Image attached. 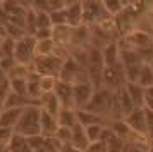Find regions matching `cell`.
<instances>
[{
	"mask_svg": "<svg viewBox=\"0 0 153 152\" xmlns=\"http://www.w3.org/2000/svg\"><path fill=\"white\" fill-rule=\"evenodd\" d=\"M40 116L42 109L38 105H29L22 111V116L16 126V135H21L24 138L42 137V126H40Z\"/></svg>",
	"mask_w": 153,
	"mask_h": 152,
	"instance_id": "obj_1",
	"label": "cell"
},
{
	"mask_svg": "<svg viewBox=\"0 0 153 152\" xmlns=\"http://www.w3.org/2000/svg\"><path fill=\"white\" fill-rule=\"evenodd\" d=\"M62 48L57 50V54L47 55V57H35V61L31 64V68L35 73H38L40 76H57L60 74V69L64 66V61L69 57V55L60 54Z\"/></svg>",
	"mask_w": 153,
	"mask_h": 152,
	"instance_id": "obj_2",
	"label": "cell"
},
{
	"mask_svg": "<svg viewBox=\"0 0 153 152\" xmlns=\"http://www.w3.org/2000/svg\"><path fill=\"white\" fill-rule=\"evenodd\" d=\"M112 104H114V92L100 87V88L95 90L90 104L84 109L93 112V114H97L100 117H103L105 121H107V117H112Z\"/></svg>",
	"mask_w": 153,
	"mask_h": 152,
	"instance_id": "obj_3",
	"label": "cell"
},
{
	"mask_svg": "<svg viewBox=\"0 0 153 152\" xmlns=\"http://www.w3.org/2000/svg\"><path fill=\"white\" fill-rule=\"evenodd\" d=\"M35 48L36 40L33 35H26L24 38L16 41V50H14V59L17 64L22 66H31L35 61Z\"/></svg>",
	"mask_w": 153,
	"mask_h": 152,
	"instance_id": "obj_4",
	"label": "cell"
},
{
	"mask_svg": "<svg viewBox=\"0 0 153 152\" xmlns=\"http://www.w3.org/2000/svg\"><path fill=\"white\" fill-rule=\"evenodd\" d=\"M102 87L110 92H117V90L126 87V74L122 64L119 66H112V68H105L103 74H102Z\"/></svg>",
	"mask_w": 153,
	"mask_h": 152,
	"instance_id": "obj_5",
	"label": "cell"
},
{
	"mask_svg": "<svg viewBox=\"0 0 153 152\" xmlns=\"http://www.w3.org/2000/svg\"><path fill=\"white\" fill-rule=\"evenodd\" d=\"M97 87L90 80H83L72 85V97H74V109H84L90 104L91 97L95 93Z\"/></svg>",
	"mask_w": 153,
	"mask_h": 152,
	"instance_id": "obj_6",
	"label": "cell"
},
{
	"mask_svg": "<svg viewBox=\"0 0 153 152\" xmlns=\"http://www.w3.org/2000/svg\"><path fill=\"white\" fill-rule=\"evenodd\" d=\"M124 121L129 124V128L132 130L134 135L148 137V124H146V119H145V107H136L134 111H131L124 117Z\"/></svg>",
	"mask_w": 153,
	"mask_h": 152,
	"instance_id": "obj_7",
	"label": "cell"
},
{
	"mask_svg": "<svg viewBox=\"0 0 153 152\" xmlns=\"http://www.w3.org/2000/svg\"><path fill=\"white\" fill-rule=\"evenodd\" d=\"M52 40L55 41L59 48L72 47V28L69 24H60V26L52 28Z\"/></svg>",
	"mask_w": 153,
	"mask_h": 152,
	"instance_id": "obj_8",
	"label": "cell"
},
{
	"mask_svg": "<svg viewBox=\"0 0 153 152\" xmlns=\"http://www.w3.org/2000/svg\"><path fill=\"white\" fill-rule=\"evenodd\" d=\"M59 99V102L62 105V109H74V97H72V83L60 81L57 83L55 92H53ZM76 111V109H74Z\"/></svg>",
	"mask_w": 153,
	"mask_h": 152,
	"instance_id": "obj_9",
	"label": "cell"
},
{
	"mask_svg": "<svg viewBox=\"0 0 153 152\" xmlns=\"http://www.w3.org/2000/svg\"><path fill=\"white\" fill-rule=\"evenodd\" d=\"M83 2H67V5H65L67 24L71 28L83 26Z\"/></svg>",
	"mask_w": 153,
	"mask_h": 152,
	"instance_id": "obj_10",
	"label": "cell"
},
{
	"mask_svg": "<svg viewBox=\"0 0 153 152\" xmlns=\"http://www.w3.org/2000/svg\"><path fill=\"white\" fill-rule=\"evenodd\" d=\"M102 55H103L105 68L119 66L120 64V47H119V41H108V43H105V47L102 48Z\"/></svg>",
	"mask_w": 153,
	"mask_h": 152,
	"instance_id": "obj_11",
	"label": "cell"
},
{
	"mask_svg": "<svg viewBox=\"0 0 153 152\" xmlns=\"http://www.w3.org/2000/svg\"><path fill=\"white\" fill-rule=\"evenodd\" d=\"M22 111L24 109H19V107H10V109H4L0 111V126L2 128H14L17 126L19 119L22 116Z\"/></svg>",
	"mask_w": 153,
	"mask_h": 152,
	"instance_id": "obj_12",
	"label": "cell"
},
{
	"mask_svg": "<svg viewBox=\"0 0 153 152\" xmlns=\"http://www.w3.org/2000/svg\"><path fill=\"white\" fill-rule=\"evenodd\" d=\"M40 126H42V137L50 138L53 137L59 130V121H57V116H52L48 112L42 111V116H40Z\"/></svg>",
	"mask_w": 153,
	"mask_h": 152,
	"instance_id": "obj_13",
	"label": "cell"
},
{
	"mask_svg": "<svg viewBox=\"0 0 153 152\" xmlns=\"http://www.w3.org/2000/svg\"><path fill=\"white\" fill-rule=\"evenodd\" d=\"M38 107L45 112H48L52 116H59V112L62 111V105L59 102L55 93H47V95H42L40 102H38Z\"/></svg>",
	"mask_w": 153,
	"mask_h": 152,
	"instance_id": "obj_14",
	"label": "cell"
},
{
	"mask_svg": "<svg viewBox=\"0 0 153 152\" xmlns=\"http://www.w3.org/2000/svg\"><path fill=\"white\" fill-rule=\"evenodd\" d=\"M126 92L129 93L134 107H145L146 102V90L139 87L138 83H126Z\"/></svg>",
	"mask_w": 153,
	"mask_h": 152,
	"instance_id": "obj_15",
	"label": "cell"
},
{
	"mask_svg": "<svg viewBox=\"0 0 153 152\" xmlns=\"http://www.w3.org/2000/svg\"><path fill=\"white\" fill-rule=\"evenodd\" d=\"M108 128L112 130V133L115 137L122 138L124 142H127V140H131V137H134L132 130L129 128V124L126 123L124 119H112L110 124H108Z\"/></svg>",
	"mask_w": 153,
	"mask_h": 152,
	"instance_id": "obj_16",
	"label": "cell"
},
{
	"mask_svg": "<svg viewBox=\"0 0 153 152\" xmlns=\"http://www.w3.org/2000/svg\"><path fill=\"white\" fill-rule=\"evenodd\" d=\"M76 116H77V123L81 124L83 128H88V126H93V124H105L107 123L103 117L97 116V114H93V112H90V111H86V109H77Z\"/></svg>",
	"mask_w": 153,
	"mask_h": 152,
	"instance_id": "obj_17",
	"label": "cell"
},
{
	"mask_svg": "<svg viewBox=\"0 0 153 152\" xmlns=\"http://www.w3.org/2000/svg\"><path fill=\"white\" fill-rule=\"evenodd\" d=\"M59 47L55 45V41L48 38V40H38L35 48V57H47V55L57 54Z\"/></svg>",
	"mask_w": 153,
	"mask_h": 152,
	"instance_id": "obj_18",
	"label": "cell"
},
{
	"mask_svg": "<svg viewBox=\"0 0 153 152\" xmlns=\"http://www.w3.org/2000/svg\"><path fill=\"white\" fill-rule=\"evenodd\" d=\"M71 144L74 145L76 149L83 150V152L88 149L90 140H88V137H86V131H84V128L81 126V124H77L76 128L72 130V140H71Z\"/></svg>",
	"mask_w": 153,
	"mask_h": 152,
	"instance_id": "obj_19",
	"label": "cell"
},
{
	"mask_svg": "<svg viewBox=\"0 0 153 152\" xmlns=\"http://www.w3.org/2000/svg\"><path fill=\"white\" fill-rule=\"evenodd\" d=\"M57 121H59L60 126H65V128H71V130H74L77 124H79L74 109H62L59 112V116H57Z\"/></svg>",
	"mask_w": 153,
	"mask_h": 152,
	"instance_id": "obj_20",
	"label": "cell"
},
{
	"mask_svg": "<svg viewBox=\"0 0 153 152\" xmlns=\"http://www.w3.org/2000/svg\"><path fill=\"white\" fill-rule=\"evenodd\" d=\"M138 85L143 87L145 90L153 87V68H152V64H143L141 73H139V78H138Z\"/></svg>",
	"mask_w": 153,
	"mask_h": 152,
	"instance_id": "obj_21",
	"label": "cell"
},
{
	"mask_svg": "<svg viewBox=\"0 0 153 152\" xmlns=\"http://www.w3.org/2000/svg\"><path fill=\"white\" fill-rule=\"evenodd\" d=\"M9 83H10V92L12 93L19 97H28V80L26 78H12V80H9Z\"/></svg>",
	"mask_w": 153,
	"mask_h": 152,
	"instance_id": "obj_22",
	"label": "cell"
},
{
	"mask_svg": "<svg viewBox=\"0 0 153 152\" xmlns=\"http://www.w3.org/2000/svg\"><path fill=\"white\" fill-rule=\"evenodd\" d=\"M57 83H59V78L57 76H40V90H42V95L53 93Z\"/></svg>",
	"mask_w": 153,
	"mask_h": 152,
	"instance_id": "obj_23",
	"label": "cell"
},
{
	"mask_svg": "<svg viewBox=\"0 0 153 152\" xmlns=\"http://www.w3.org/2000/svg\"><path fill=\"white\" fill-rule=\"evenodd\" d=\"M103 130H105V124H93V126L84 128L86 137H88V140H90V144H93V142H100V140H102V135H103Z\"/></svg>",
	"mask_w": 153,
	"mask_h": 152,
	"instance_id": "obj_24",
	"label": "cell"
},
{
	"mask_svg": "<svg viewBox=\"0 0 153 152\" xmlns=\"http://www.w3.org/2000/svg\"><path fill=\"white\" fill-rule=\"evenodd\" d=\"M103 5H105L107 14H108L110 17H117L119 14L127 7V4H126V2H103Z\"/></svg>",
	"mask_w": 153,
	"mask_h": 152,
	"instance_id": "obj_25",
	"label": "cell"
},
{
	"mask_svg": "<svg viewBox=\"0 0 153 152\" xmlns=\"http://www.w3.org/2000/svg\"><path fill=\"white\" fill-rule=\"evenodd\" d=\"M143 64H134L129 68H124V74H126V83H138L139 73H141Z\"/></svg>",
	"mask_w": 153,
	"mask_h": 152,
	"instance_id": "obj_26",
	"label": "cell"
},
{
	"mask_svg": "<svg viewBox=\"0 0 153 152\" xmlns=\"http://www.w3.org/2000/svg\"><path fill=\"white\" fill-rule=\"evenodd\" d=\"M29 73H31V66H22V64H16L9 73V80L12 78H26L28 80Z\"/></svg>",
	"mask_w": 153,
	"mask_h": 152,
	"instance_id": "obj_27",
	"label": "cell"
},
{
	"mask_svg": "<svg viewBox=\"0 0 153 152\" xmlns=\"http://www.w3.org/2000/svg\"><path fill=\"white\" fill-rule=\"evenodd\" d=\"M14 50H16V40L7 36L2 48H0V57H14Z\"/></svg>",
	"mask_w": 153,
	"mask_h": 152,
	"instance_id": "obj_28",
	"label": "cell"
},
{
	"mask_svg": "<svg viewBox=\"0 0 153 152\" xmlns=\"http://www.w3.org/2000/svg\"><path fill=\"white\" fill-rule=\"evenodd\" d=\"M14 137H16V130L14 128H2V126H0V144L2 145L7 147Z\"/></svg>",
	"mask_w": 153,
	"mask_h": 152,
	"instance_id": "obj_29",
	"label": "cell"
},
{
	"mask_svg": "<svg viewBox=\"0 0 153 152\" xmlns=\"http://www.w3.org/2000/svg\"><path fill=\"white\" fill-rule=\"evenodd\" d=\"M9 95H10V83L0 85V111L5 109V104H7Z\"/></svg>",
	"mask_w": 153,
	"mask_h": 152,
	"instance_id": "obj_30",
	"label": "cell"
},
{
	"mask_svg": "<svg viewBox=\"0 0 153 152\" xmlns=\"http://www.w3.org/2000/svg\"><path fill=\"white\" fill-rule=\"evenodd\" d=\"M16 64H17V62H16L14 57H0V69H4L7 74L10 73V69L14 68Z\"/></svg>",
	"mask_w": 153,
	"mask_h": 152,
	"instance_id": "obj_31",
	"label": "cell"
},
{
	"mask_svg": "<svg viewBox=\"0 0 153 152\" xmlns=\"http://www.w3.org/2000/svg\"><path fill=\"white\" fill-rule=\"evenodd\" d=\"M84 152H107V145L103 142H93L88 145V149Z\"/></svg>",
	"mask_w": 153,
	"mask_h": 152,
	"instance_id": "obj_32",
	"label": "cell"
},
{
	"mask_svg": "<svg viewBox=\"0 0 153 152\" xmlns=\"http://www.w3.org/2000/svg\"><path fill=\"white\" fill-rule=\"evenodd\" d=\"M145 119H146V124H148V131L153 130V111L145 107Z\"/></svg>",
	"mask_w": 153,
	"mask_h": 152,
	"instance_id": "obj_33",
	"label": "cell"
},
{
	"mask_svg": "<svg viewBox=\"0 0 153 152\" xmlns=\"http://www.w3.org/2000/svg\"><path fill=\"white\" fill-rule=\"evenodd\" d=\"M145 107L153 111V87L146 90V102H145Z\"/></svg>",
	"mask_w": 153,
	"mask_h": 152,
	"instance_id": "obj_34",
	"label": "cell"
},
{
	"mask_svg": "<svg viewBox=\"0 0 153 152\" xmlns=\"http://www.w3.org/2000/svg\"><path fill=\"white\" fill-rule=\"evenodd\" d=\"M5 83H9V74L4 69H0V85H5Z\"/></svg>",
	"mask_w": 153,
	"mask_h": 152,
	"instance_id": "obj_35",
	"label": "cell"
},
{
	"mask_svg": "<svg viewBox=\"0 0 153 152\" xmlns=\"http://www.w3.org/2000/svg\"><path fill=\"white\" fill-rule=\"evenodd\" d=\"M5 38H7V35H2V33H0V48H2V45H4Z\"/></svg>",
	"mask_w": 153,
	"mask_h": 152,
	"instance_id": "obj_36",
	"label": "cell"
},
{
	"mask_svg": "<svg viewBox=\"0 0 153 152\" xmlns=\"http://www.w3.org/2000/svg\"><path fill=\"white\" fill-rule=\"evenodd\" d=\"M148 19H150V28H152V33H153V12H150Z\"/></svg>",
	"mask_w": 153,
	"mask_h": 152,
	"instance_id": "obj_37",
	"label": "cell"
},
{
	"mask_svg": "<svg viewBox=\"0 0 153 152\" xmlns=\"http://www.w3.org/2000/svg\"><path fill=\"white\" fill-rule=\"evenodd\" d=\"M5 150H7V147H5V145H2V144H0V152H5Z\"/></svg>",
	"mask_w": 153,
	"mask_h": 152,
	"instance_id": "obj_38",
	"label": "cell"
},
{
	"mask_svg": "<svg viewBox=\"0 0 153 152\" xmlns=\"http://www.w3.org/2000/svg\"><path fill=\"white\" fill-rule=\"evenodd\" d=\"M152 68H153V62H152Z\"/></svg>",
	"mask_w": 153,
	"mask_h": 152,
	"instance_id": "obj_39",
	"label": "cell"
}]
</instances>
